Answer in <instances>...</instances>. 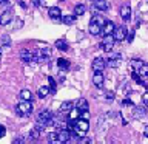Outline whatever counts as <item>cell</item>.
Instances as JSON below:
<instances>
[{
    "label": "cell",
    "instance_id": "6da1fadb",
    "mask_svg": "<svg viewBox=\"0 0 148 144\" xmlns=\"http://www.w3.org/2000/svg\"><path fill=\"white\" fill-rule=\"evenodd\" d=\"M74 133H77L79 136H83L88 130H90V123H88V119L85 118H77V119H74Z\"/></svg>",
    "mask_w": 148,
    "mask_h": 144
},
{
    "label": "cell",
    "instance_id": "7a4b0ae2",
    "mask_svg": "<svg viewBox=\"0 0 148 144\" xmlns=\"http://www.w3.org/2000/svg\"><path fill=\"white\" fill-rule=\"evenodd\" d=\"M131 65H133L134 71H136L142 79H147L148 78V65L145 62H142V60H139V59H134L133 62H131Z\"/></svg>",
    "mask_w": 148,
    "mask_h": 144
},
{
    "label": "cell",
    "instance_id": "3957f363",
    "mask_svg": "<svg viewBox=\"0 0 148 144\" xmlns=\"http://www.w3.org/2000/svg\"><path fill=\"white\" fill-rule=\"evenodd\" d=\"M16 111H17V115H20V116H29L32 113V104H31V101L22 99V102H18V104H17Z\"/></svg>",
    "mask_w": 148,
    "mask_h": 144
},
{
    "label": "cell",
    "instance_id": "277c9868",
    "mask_svg": "<svg viewBox=\"0 0 148 144\" xmlns=\"http://www.w3.org/2000/svg\"><path fill=\"white\" fill-rule=\"evenodd\" d=\"M37 121H40V123H45L46 125L49 124H54V113L49 110H42L39 115H37Z\"/></svg>",
    "mask_w": 148,
    "mask_h": 144
},
{
    "label": "cell",
    "instance_id": "5b68a950",
    "mask_svg": "<svg viewBox=\"0 0 148 144\" xmlns=\"http://www.w3.org/2000/svg\"><path fill=\"white\" fill-rule=\"evenodd\" d=\"M20 59L23 60V62H26V64H29V62H36V53H32L31 50H26V48H23L20 51Z\"/></svg>",
    "mask_w": 148,
    "mask_h": 144
},
{
    "label": "cell",
    "instance_id": "8992f818",
    "mask_svg": "<svg viewBox=\"0 0 148 144\" xmlns=\"http://www.w3.org/2000/svg\"><path fill=\"white\" fill-rule=\"evenodd\" d=\"M114 42H116V39H114V36H113V34H106L100 46H103V50L110 53V51L113 50V46H114Z\"/></svg>",
    "mask_w": 148,
    "mask_h": 144
},
{
    "label": "cell",
    "instance_id": "52a82bcc",
    "mask_svg": "<svg viewBox=\"0 0 148 144\" xmlns=\"http://www.w3.org/2000/svg\"><path fill=\"white\" fill-rule=\"evenodd\" d=\"M69 136H71V132L68 129H62L57 132V143L63 144V143H69Z\"/></svg>",
    "mask_w": 148,
    "mask_h": 144
},
{
    "label": "cell",
    "instance_id": "ba28073f",
    "mask_svg": "<svg viewBox=\"0 0 148 144\" xmlns=\"http://www.w3.org/2000/svg\"><path fill=\"white\" fill-rule=\"evenodd\" d=\"M106 67V60L103 57H96L92 60V70L94 71H103Z\"/></svg>",
    "mask_w": 148,
    "mask_h": 144
},
{
    "label": "cell",
    "instance_id": "9c48e42d",
    "mask_svg": "<svg viewBox=\"0 0 148 144\" xmlns=\"http://www.w3.org/2000/svg\"><path fill=\"white\" fill-rule=\"evenodd\" d=\"M11 19H12V9L11 8L5 9V11L0 14V25H8V23L11 22Z\"/></svg>",
    "mask_w": 148,
    "mask_h": 144
},
{
    "label": "cell",
    "instance_id": "30bf717a",
    "mask_svg": "<svg viewBox=\"0 0 148 144\" xmlns=\"http://www.w3.org/2000/svg\"><path fill=\"white\" fill-rule=\"evenodd\" d=\"M48 14H49V17L53 19L54 22H60V20H62V11H60V8H57V6H51L48 9Z\"/></svg>",
    "mask_w": 148,
    "mask_h": 144
},
{
    "label": "cell",
    "instance_id": "8fae6325",
    "mask_svg": "<svg viewBox=\"0 0 148 144\" xmlns=\"http://www.w3.org/2000/svg\"><path fill=\"white\" fill-rule=\"evenodd\" d=\"M92 84L97 87V88H102L105 84V78L103 74H102V71H96L94 74H92Z\"/></svg>",
    "mask_w": 148,
    "mask_h": 144
},
{
    "label": "cell",
    "instance_id": "7c38bea8",
    "mask_svg": "<svg viewBox=\"0 0 148 144\" xmlns=\"http://www.w3.org/2000/svg\"><path fill=\"white\" fill-rule=\"evenodd\" d=\"M113 36H114V39L120 42V40H123V39H127V28L125 26H119V28H116L114 33H113Z\"/></svg>",
    "mask_w": 148,
    "mask_h": 144
},
{
    "label": "cell",
    "instance_id": "4fadbf2b",
    "mask_svg": "<svg viewBox=\"0 0 148 144\" xmlns=\"http://www.w3.org/2000/svg\"><path fill=\"white\" fill-rule=\"evenodd\" d=\"M114 30H116V25H114V23L113 22H105L103 23V26H102V33H103V34L106 36V34H113V33H114Z\"/></svg>",
    "mask_w": 148,
    "mask_h": 144
},
{
    "label": "cell",
    "instance_id": "5bb4252c",
    "mask_svg": "<svg viewBox=\"0 0 148 144\" xmlns=\"http://www.w3.org/2000/svg\"><path fill=\"white\" fill-rule=\"evenodd\" d=\"M88 31H90V34H91V36H99L100 33H102V26H100V25H97L96 22H92V20H91Z\"/></svg>",
    "mask_w": 148,
    "mask_h": 144
},
{
    "label": "cell",
    "instance_id": "9a60e30c",
    "mask_svg": "<svg viewBox=\"0 0 148 144\" xmlns=\"http://www.w3.org/2000/svg\"><path fill=\"white\" fill-rule=\"evenodd\" d=\"M92 5H94V8L99 9V11H108V3H106V0H92Z\"/></svg>",
    "mask_w": 148,
    "mask_h": 144
},
{
    "label": "cell",
    "instance_id": "2e32d148",
    "mask_svg": "<svg viewBox=\"0 0 148 144\" xmlns=\"http://www.w3.org/2000/svg\"><path fill=\"white\" fill-rule=\"evenodd\" d=\"M120 17H122L125 22H128L130 19H131V8L127 6V5L120 8Z\"/></svg>",
    "mask_w": 148,
    "mask_h": 144
},
{
    "label": "cell",
    "instance_id": "e0dca14e",
    "mask_svg": "<svg viewBox=\"0 0 148 144\" xmlns=\"http://www.w3.org/2000/svg\"><path fill=\"white\" fill-rule=\"evenodd\" d=\"M145 113H147V107L143 105V107H134V111H133V116L136 119H140V118H143L145 116Z\"/></svg>",
    "mask_w": 148,
    "mask_h": 144
},
{
    "label": "cell",
    "instance_id": "ac0fdd59",
    "mask_svg": "<svg viewBox=\"0 0 148 144\" xmlns=\"http://www.w3.org/2000/svg\"><path fill=\"white\" fill-rule=\"evenodd\" d=\"M76 109L79 111H85L88 110V101L85 99V98H80V99H77L76 101Z\"/></svg>",
    "mask_w": 148,
    "mask_h": 144
},
{
    "label": "cell",
    "instance_id": "d6986e66",
    "mask_svg": "<svg viewBox=\"0 0 148 144\" xmlns=\"http://www.w3.org/2000/svg\"><path fill=\"white\" fill-rule=\"evenodd\" d=\"M56 48H59L60 51H68V44L65 39H57L56 40Z\"/></svg>",
    "mask_w": 148,
    "mask_h": 144
},
{
    "label": "cell",
    "instance_id": "ffe728a7",
    "mask_svg": "<svg viewBox=\"0 0 148 144\" xmlns=\"http://www.w3.org/2000/svg\"><path fill=\"white\" fill-rule=\"evenodd\" d=\"M48 95H49V87H48V85H43V87H40L39 90H37V96L42 98V99H43V98H46Z\"/></svg>",
    "mask_w": 148,
    "mask_h": 144
},
{
    "label": "cell",
    "instance_id": "44dd1931",
    "mask_svg": "<svg viewBox=\"0 0 148 144\" xmlns=\"http://www.w3.org/2000/svg\"><path fill=\"white\" fill-rule=\"evenodd\" d=\"M73 102L71 101H65V102H62V105H60V111H62V113H68L69 110L73 109Z\"/></svg>",
    "mask_w": 148,
    "mask_h": 144
},
{
    "label": "cell",
    "instance_id": "7402d4cb",
    "mask_svg": "<svg viewBox=\"0 0 148 144\" xmlns=\"http://www.w3.org/2000/svg\"><path fill=\"white\" fill-rule=\"evenodd\" d=\"M57 65H59V68L62 70V71H66V70L69 68V60H66V59H59L57 60Z\"/></svg>",
    "mask_w": 148,
    "mask_h": 144
},
{
    "label": "cell",
    "instance_id": "603a6c76",
    "mask_svg": "<svg viewBox=\"0 0 148 144\" xmlns=\"http://www.w3.org/2000/svg\"><path fill=\"white\" fill-rule=\"evenodd\" d=\"M85 11H86V6L85 5H76V8H74V16H82V14H85Z\"/></svg>",
    "mask_w": 148,
    "mask_h": 144
},
{
    "label": "cell",
    "instance_id": "cb8c5ba5",
    "mask_svg": "<svg viewBox=\"0 0 148 144\" xmlns=\"http://www.w3.org/2000/svg\"><path fill=\"white\" fill-rule=\"evenodd\" d=\"M20 98L25 99V101H31L32 99V93L29 90H26V88H23V90L20 91Z\"/></svg>",
    "mask_w": 148,
    "mask_h": 144
},
{
    "label": "cell",
    "instance_id": "d4e9b609",
    "mask_svg": "<svg viewBox=\"0 0 148 144\" xmlns=\"http://www.w3.org/2000/svg\"><path fill=\"white\" fill-rule=\"evenodd\" d=\"M119 59H120V56H114L113 59H108V62H106V65L111 68H116L119 65Z\"/></svg>",
    "mask_w": 148,
    "mask_h": 144
},
{
    "label": "cell",
    "instance_id": "484cf974",
    "mask_svg": "<svg viewBox=\"0 0 148 144\" xmlns=\"http://www.w3.org/2000/svg\"><path fill=\"white\" fill-rule=\"evenodd\" d=\"M74 20H76V16H65V17H62L60 22L65 23V25H73Z\"/></svg>",
    "mask_w": 148,
    "mask_h": 144
},
{
    "label": "cell",
    "instance_id": "4316f807",
    "mask_svg": "<svg viewBox=\"0 0 148 144\" xmlns=\"http://www.w3.org/2000/svg\"><path fill=\"white\" fill-rule=\"evenodd\" d=\"M40 133H42L40 130L37 129V127H34V129L29 132V139H39V138H40Z\"/></svg>",
    "mask_w": 148,
    "mask_h": 144
},
{
    "label": "cell",
    "instance_id": "83f0119b",
    "mask_svg": "<svg viewBox=\"0 0 148 144\" xmlns=\"http://www.w3.org/2000/svg\"><path fill=\"white\" fill-rule=\"evenodd\" d=\"M91 20H92V22H96L97 25H100V26H103V23H105V19L102 17V16H99V14H96V16L91 19Z\"/></svg>",
    "mask_w": 148,
    "mask_h": 144
},
{
    "label": "cell",
    "instance_id": "f1b7e54d",
    "mask_svg": "<svg viewBox=\"0 0 148 144\" xmlns=\"http://www.w3.org/2000/svg\"><path fill=\"white\" fill-rule=\"evenodd\" d=\"M2 44H3L5 48H8V46L11 45V39H9V36H6V34L2 36Z\"/></svg>",
    "mask_w": 148,
    "mask_h": 144
},
{
    "label": "cell",
    "instance_id": "f546056e",
    "mask_svg": "<svg viewBox=\"0 0 148 144\" xmlns=\"http://www.w3.org/2000/svg\"><path fill=\"white\" fill-rule=\"evenodd\" d=\"M48 141L49 143H57V132H53V133H49L48 135Z\"/></svg>",
    "mask_w": 148,
    "mask_h": 144
},
{
    "label": "cell",
    "instance_id": "4dcf8cb0",
    "mask_svg": "<svg viewBox=\"0 0 148 144\" xmlns=\"http://www.w3.org/2000/svg\"><path fill=\"white\" fill-rule=\"evenodd\" d=\"M48 81H49V91H53V93H56V81H54V78H49L48 79Z\"/></svg>",
    "mask_w": 148,
    "mask_h": 144
},
{
    "label": "cell",
    "instance_id": "1f68e13d",
    "mask_svg": "<svg viewBox=\"0 0 148 144\" xmlns=\"http://www.w3.org/2000/svg\"><path fill=\"white\" fill-rule=\"evenodd\" d=\"M77 143H80V144H90V143H92L90 138H85V135L83 136H79V141Z\"/></svg>",
    "mask_w": 148,
    "mask_h": 144
},
{
    "label": "cell",
    "instance_id": "d6a6232c",
    "mask_svg": "<svg viewBox=\"0 0 148 144\" xmlns=\"http://www.w3.org/2000/svg\"><path fill=\"white\" fill-rule=\"evenodd\" d=\"M114 91H105V98H106V101H113L114 99Z\"/></svg>",
    "mask_w": 148,
    "mask_h": 144
},
{
    "label": "cell",
    "instance_id": "836d02e7",
    "mask_svg": "<svg viewBox=\"0 0 148 144\" xmlns=\"http://www.w3.org/2000/svg\"><path fill=\"white\" fill-rule=\"evenodd\" d=\"M131 76H133V79H134V81H136L137 84H142V81H143V79H142L140 76H139V74H137L136 71H133V74H131Z\"/></svg>",
    "mask_w": 148,
    "mask_h": 144
},
{
    "label": "cell",
    "instance_id": "e575fe53",
    "mask_svg": "<svg viewBox=\"0 0 148 144\" xmlns=\"http://www.w3.org/2000/svg\"><path fill=\"white\" fill-rule=\"evenodd\" d=\"M142 102H143V105H145V107H148V91L142 96Z\"/></svg>",
    "mask_w": 148,
    "mask_h": 144
},
{
    "label": "cell",
    "instance_id": "d590c367",
    "mask_svg": "<svg viewBox=\"0 0 148 144\" xmlns=\"http://www.w3.org/2000/svg\"><path fill=\"white\" fill-rule=\"evenodd\" d=\"M5 133H6V129H5L3 125H0V138H3Z\"/></svg>",
    "mask_w": 148,
    "mask_h": 144
},
{
    "label": "cell",
    "instance_id": "8d00e7d4",
    "mask_svg": "<svg viewBox=\"0 0 148 144\" xmlns=\"http://www.w3.org/2000/svg\"><path fill=\"white\" fill-rule=\"evenodd\" d=\"M16 23H17V25H16V28H22V25H23V20H22V19H17V20H16Z\"/></svg>",
    "mask_w": 148,
    "mask_h": 144
},
{
    "label": "cell",
    "instance_id": "74e56055",
    "mask_svg": "<svg viewBox=\"0 0 148 144\" xmlns=\"http://www.w3.org/2000/svg\"><path fill=\"white\" fill-rule=\"evenodd\" d=\"M123 105H130V107H134V105H133V102L130 101V99H123Z\"/></svg>",
    "mask_w": 148,
    "mask_h": 144
},
{
    "label": "cell",
    "instance_id": "f35d334b",
    "mask_svg": "<svg viewBox=\"0 0 148 144\" xmlns=\"http://www.w3.org/2000/svg\"><path fill=\"white\" fill-rule=\"evenodd\" d=\"M31 2H32L34 6H40V5H42V0H31Z\"/></svg>",
    "mask_w": 148,
    "mask_h": 144
},
{
    "label": "cell",
    "instance_id": "ab89813d",
    "mask_svg": "<svg viewBox=\"0 0 148 144\" xmlns=\"http://www.w3.org/2000/svg\"><path fill=\"white\" fill-rule=\"evenodd\" d=\"M128 36V34H127ZM133 37H134V31L130 33V36H128V42H133Z\"/></svg>",
    "mask_w": 148,
    "mask_h": 144
},
{
    "label": "cell",
    "instance_id": "60d3db41",
    "mask_svg": "<svg viewBox=\"0 0 148 144\" xmlns=\"http://www.w3.org/2000/svg\"><path fill=\"white\" fill-rule=\"evenodd\" d=\"M23 141H25V139H23V138H16V139H14V143H23Z\"/></svg>",
    "mask_w": 148,
    "mask_h": 144
},
{
    "label": "cell",
    "instance_id": "b9f144b4",
    "mask_svg": "<svg viewBox=\"0 0 148 144\" xmlns=\"http://www.w3.org/2000/svg\"><path fill=\"white\" fill-rule=\"evenodd\" d=\"M143 135H145V136L148 138V125H147V127H145V129H143Z\"/></svg>",
    "mask_w": 148,
    "mask_h": 144
},
{
    "label": "cell",
    "instance_id": "7bdbcfd3",
    "mask_svg": "<svg viewBox=\"0 0 148 144\" xmlns=\"http://www.w3.org/2000/svg\"><path fill=\"white\" fill-rule=\"evenodd\" d=\"M18 3H20V6H22V8H26V5H25V2H22V0H18Z\"/></svg>",
    "mask_w": 148,
    "mask_h": 144
},
{
    "label": "cell",
    "instance_id": "ee69618b",
    "mask_svg": "<svg viewBox=\"0 0 148 144\" xmlns=\"http://www.w3.org/2000/svg\"><path fill=\"white\" fill-rule=\"evenodd\" d=\"M0 60H2V53H0Z\"/></svg>",
    "mask_w": 148,
    "mask_h": 144
},
{
    "label": "cell",
    "instance_id": "f6af8a7d",
    "mask_svg": "<svg viewBox=\"0 0 148 144\" xmlns=\"http://www.w3.org/2000/svg\"><path fill=\"white\" fill-rule=\"evenodd\" d=\"M60 2H63V0H60Z\"/></svg>",
    "mask_w": 148,
    "mask_h": 144
},
{
    "label": "cell",
    "instance_id": "bcb514c9",
    "mask_svg": "<svg viewBox=\"0 0 148 144\" xmlns=\"http://www.w3.org/2000/svg\"><path fill=\"white\" fill-rule=\"evenodd\" d=\"M91 2H92V0H91Z\"/></svg>",
    "mask_w": 148,
    "mask_h": 144
}]
</instances>
